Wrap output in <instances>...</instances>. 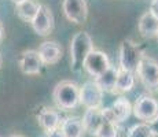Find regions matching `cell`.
I'll return each instance as SVG.
<instances>
[{"label":"cell","instance_id":"1","mask_svg":"<svg viewBox=\"0 0 158 137\" xmlns=\"http://www.w3.org/2000/svg\"><path fill=\"white\" fill-rule=\"evenodd\" d=\"M94 50V42L87 32H77L70 42V62L72 71L78 74L83 71V63L87 55Z\"/></svg>","mask_w":158,"mask_h":137},{"label":"cell","instance_id":"2","mask_svg":"<svg viewBox=\"0 0 158 137\" xmlns=\"http://www.w3.org/2000/svg\"><path fill=\"white\" fill-rule=\"evenodd\" d=\"M52 99L62 110H72L80 104V87L73 81L58 82L52 91Z\"/></svg>","mask_w":158,"mask_h":137},{"label":"cell","instance_id":"3","mask_svg":"<svg viewBox=\"0 0 158 137\" xmlns=\"http://www.w3.org/2000/svg\"><path fill=\"white\" fill-rule=\"evenodd\" d=\"M143 59V51L138 42L124 40L120 45V70L135 73L140 60Z\"/></svg>","mask_w":158,"mask_h":137},{"label":"cell","instance_id":"4","mask_svg":"<svg viewBox=\"0 0 158 137\" xmlns=\"http://www.w3.org/2000/svg\"><path fill=\"white\" fill-rule=\"evenodd\" d=\"M110 59L107 54L99 50H92L87 55L85 60L83 63V70H85L91 77H99L102 73L110 67Z\"/></svg>","mask_w":158,"mask_h":137},{"label":"cell","instance_id":"5","mask_svg":"<svg viewBox=\"0 0 158 137\" xmlns=\"http://www.w3.org/2000/svg\"><path fill=\"white\" fill-rule=\"evenodd\" d=\"M132 111L138 119L148 123L158 117V102L153 96L142 95L139 99H136Z\"/></svg>","mask_w":158,"mask_h":137},{"label":"cell","instance_id":"6","mask_svg":"<svg viewBox=\"0 0 158 137\" xmlns=\"http://www.w3.org/2000/svg\"><path fill=\"white\" fill-rule=\"evenodd\" d=\"M32 29L35 30L36 34L39 36H48L51 32L54 30V14L51 11V8L45 4H40L39 6V10L36 13L35 18L30 22Z\"/></svg>","mask_w":158,"mask_h":137},{"label":"cell","instance_id":"7","mask_svg":"<svg viewBox=\"0 0 158 137\" xmlns=\"http://www.w3.org/2000/svg\"><path fill=\"white\" fill-rule=\"evenodd\" d=\"M140 81L146 88L156 89L158 88V62L151 58H144L140 60L138 69H136Z\"/></svg>","mask_w":158,"mask_h":137},{"label":"cell","instance_id":"8","mask_svg":"<svg viewBox=\"0 0 158 137\" xmlns=\"http://www.w3.org/2000/svg\"><path fill=\"white\" fill-rule=\"evenodd\" d=\"M103 102V91L94 81H85L80 88V104L85 108L101 107Z\"/></svg>","mask_w":158,"mask_h":137},{"label":"cell","instance_id":"9","mask_svg":"<svg viewBox=\"0 0 158 137\" xmlns=\"http://www.w3.org/2000/svg\"><path fill=\"white\" fill-rule=\"evenodd\" d=\"M62 10L65 17L76 25H83L88 18L87 0H63Z\"/></svg>","mask_w":158,"mask_h":137},{"label":"cell","instance_id":"10","mask_svg":"<svg viewBox=\"0 0 158 137\" xmlns=\"http://www.w3.org/2000/svg\"><path fill=\"white\" fill-rule=\"evenodd\" d=\"M19 70L26 75H37L41 73L43 69V62L39 56L37 51L35 50H26L21 54L19 58Z\"/></svg>","mask_w":158,"mask_h":137},{"label":"cell","instance_id":"11","mask_svg":"<svg viewBox=\"0 0 158 137\" xmlns=\"http://www.w3.org/2000/svg\"><path fill=\"white\" fill-rule=\"evenodd\" d=\"M43 65H55L63 55L62 45L56 41H44L40 44L37 51Z\"/></svg>","mask_w":158,"mask_h":137},{"label":"cell","instance_id":"12","mask_svg":"<svg viewBox=\"0 0 158 137\" xmlns=\"http://www.w3.org/2000/svg\"><path fill=\"white\" fill-rule=\"evenodd\" d=\"M83 126L84 130L91 135L95 136V133L98 132V129L101 127V125L103 123V112L101 107H96V108H87L85 112H84L83 118Z\"/></svg>","mask_w":158,"mask_h":137},{"label":"cell","instance_id":"13","mask_svg":"<svg viewBox=\"0 0 158 137\" xmlns=\"http://www.w3.org/2000/svg\"><path fill=\"white\" fill-rule=\"evenodd\" d=\"M109 110L111 112L114 123H123L132 114V104L125 97H118V99H115L113 102V104L109 107Z\"/></svg>","mask_w":158,"mask_h":137},{"label":"cell","instance_id":"14","mask_svg":"<svg viewBox=\"0 0 158 137\" xmlns=\"http://www.w3.org/2000/svg\"><path fill=\"white\" fill-rule=\"evenodd\" d=\"M138 29L143 37L153 38L158 34V18H156L150 11H146L140 15L138 22Z\"/></svg>","mask_w":158,"mask_h":137},{"label":"cell","instance_id":"15","mask_svg":"<svg viewBox=\"0 0 158 137\" xmlns=\"http://www.w3.org/2000/svg\"><path fill=\"white\" fill-rule=\"evenodd\" d=\"M59 129L63 133V137H83L85 133L80 117L65 118L63 121H60Z\"/></svg>","mask_w":158,"mask_h":137},{"label":"cell","instance_id":"16","mask_svg":"<svg viewBox=\"0 0 158 137\" xmlns=\"http://www.w3.org/2000/svg\"><path fill=\"white\" fill-rule=\"evenodd\" d=\"M37 121H39V125L43 127L45 132L56 129V127H59V125H60L59 112L55 111V110H52V108L41 110L37 115Z\"/></svg>","mask_w":158,"mask_h":137},{"label":"cell","instance_id":"17","mask_svg":"<svg viewBox=\"0 0 158 137\" xmlns=\"http://www.w3.org/2000/svg\"><path fill=\"white\" fill-rule=\"evenodd\" d=\"M39 6L40 4L36 0H25V2L15 6V14L21 21L30 23L32 19L35 18L36 13H37Z\"/></svg>","mask_w":158,"mask_h":137},{"label":"cell","instance_id":"18","mask_svg":"<svg viewBox=\"0 0 158 137\" xmlns=\"http://www.w3.org/2000/svg\"><path fill=\"white\" fill-rule=\"evenodd\" d=\"M117 74H118V69L110 66L105 73H102L99 77L95 78V82L103 91V93L105 92H114L115 81H117Z\"/></svg>","mask_w":158,"mask_h":137},{"label":"cell","instance_id":"19","mask_svg":"<svg viewBox=\"0 0 158 137\" xmlns=\"http://www.w3.org/2000/svg\"><path fill=\"white\" fill-rule=\"evenodd\" d=\"M135 87V74L131 71H124V70L118 69L117 74V81H115V88L114 92L125 93L133 89Z\"/></svg>","mask_w":158,"mask_h":137},{"label":"cell","instance_id":"20","mask_svg":"<svg viewBox=\"0 0 158 137\" xmlns=\"http://www.w3.org/2000/svg\"><path fill=\"white\" fill-rule=\"evenodd\" d=\"M153 136L154 135L150 129V125L146 122L133 125L128 130V135H127V137H153Z\"/></svg>","mask_w":158,"mask_h":137},{"label":"cell","instance_id":"21","mask_svg":"<svg viewBox=\"0 0 158 137\" xmlns=\"http://www.w3.org/2000/svg\"><path fill=\"white\" fill-rule=\"evenodd\" d=\"M95 137H118V126L117 123L103 121L98 132L95 133Z\"/></svg>","mask_w":158,"mask_h":137},{"label":"cell","instance_id":"22","mask_svg":"<svg viewBox=\"0 0 158 137\" xmlns=\"http://www.w3.org/2000/svg\"><path fill=\"white\" fill-rule=\"evenodd\" d=\"M148 11H150V13L153 14L156 18H158V0H151Z\"/></svg>","mask_w":158,"mask_h":137},{"label":"cell","instance_id":"23","mask_svg":"<svg viewBox=\"0 0 158 137\" xmlns=\"http://www.w3.org/2000/svg\"><path fill=\"white\" fill-rule=\"evenodd\" d=\"M45 137H63V133L60 132L59 127H56V129H52V130L45 132Z\"/></svg>","mask_w":158,"mask_h":137},{"label":"cell","instance_id":"24","mask_svg":"<svg viewBox=\"0 0 158 137\" xmlns=\"http://www.w3.org/2000/svg\"><path fill=\"white\" fill-rule=\"evenodd\" d=\"M148 125H150V129H151V132H153V135L158 136V117L154 118L151 122H148Z\"/></svg>","mask_w":158,"mask_h":137},{"label":"cell","instance_id":"25","mask_svg":"<svg viewBox=\"0 0 158 137\" xmlns=\"http://www.w3.org/2000/svg\"><path fill=\"white\" fill-rule=\"evenodd\" d=\"M3 36H4V30H3V25L0 23V41L3 40Z\"/></svg>","mask_w":158,"mask_h":137},{"label":"cell","instance_id":"26","mask_svg":"<svg viewBox=\"0 0 158 137\" xmlns=\"http://www.w3.org/2000/svg\"><path fill=\"white\" fill-rule=\"evenodd\" d=\"M11 2H13V3H14V4H15V6H17V4H19V3L25 2V0H11Z\"/></svg>","mask_w":158,"mask_h":137},{"label":"cell","instance_id":"27","mask_svg":"<svg viewBox=\"0 0 158 137\" xmlns=\"http://www.w3.org/2000/svg\"><path fill=\"white\" fill-rule=\"evenodd\" d=\"M10 137H23V136H21V135H11Z\"/></svg>","mask_w":158,"mask_h":137},{"label":"cell","instance_id":"28","mask_svg":"<svg viewBox=\"0 0 158 137\" xmlns=\"http://www.w3.org/2000/svg\"><path fill=\"white\" fill-rule=\"evenodd\" d=\"M157 38H158V34H157Z\"/></svg>","mask_w":158,"mask_h":137},{"label":"cell","instance_id":"29","mask_svg":"<svg viewBox=\"0 0 158 137\" xmlns=\"http://www.w3.org/2000/svg\"><path fill=\"white\" fill-rule=\"evenodd\" d=\"M0 62H2V59H0Z\"/></svg>","mask_w":158,"mask_h":137}]
</instances>
